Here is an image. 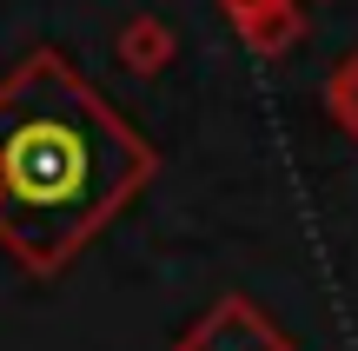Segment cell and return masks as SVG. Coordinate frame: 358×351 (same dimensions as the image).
<instances>
[{
    "label": "cell",
    "instance_id": "cell-1",
    "mask_svg": "<svg viewBox=\"0 0 358 351\" xmlns=\"http://www.w3.org/2000/svg\"><path fill=\"white\" fill-rule=\"evenodd\" d=\"M153 172V140L60 47H34L0 80V246L27 272H66Z\"/></svg>",
    "mask_w": 358,
    "mask_h": 351
},
{
    "label": "cell",
    "instance_id": "cell-2",
    "mask_svg": "<svg viewBox=\"0 0 358 351\" xmlns=\"http://www.w3.org/2000/svg\"><path fill=\"white\" fill-rule=\"evenodd\" d=\"M173 351H292V338H285L245 292H226L219 305H206V312L179 331Z\"/></svg>",
    "mask_w": 358,
    "mask_h": 351
},
{
    "label": "cell",
    "instance_id": "cell-3",
    "mask_svg": "<svg viewBox=\"0 0 358 351\" xmlns=\"http://www.w3.org/2000/svg\"><path fill=\"white\" fill-rule=\"evenodd\" d=\"M173 53H179V40H173V27L159 20V13H133V20L120 27V40H113V60L127 66V73H140V80L166 73Z\"/></svg>",
    "mask_w": 358,
    "mask_h": 351
},
{
    "label": "cell",
    "instance_id": "cell-4",
    "mask_svg": "<svg viewBox=\"0 0 358 351\" xmlns=\"http://www.w3.org/2000/svg\"><path fill=\"white\" fill-rule=\"evenodd\" d=\"M299 33H306V0H272V7H259V13L239 20V40L259 60H279L285 47H299Z\"/></svg>",
    "mask_w": 358,
    "mask_h": 351
},
{
    "label": "cell",
    "instance_id": "cell-5",
    "mask_svg": "<svg viewBox=\"0 0 358 351\" xmlns=\"http://www.w3.org/2000/svg\"><path fill=\"white\" fill-rule=\"evenodd\" d=\"M325 113H332L338 126L358 140V47L332 66V80H325Z\"/></svg>",
    "mask_w": 358,
    "mask_h": 351
},
{
    "label": "cell",
    "instance_id": "cell-6",
    "mask_svg": "<svg viewBox=\"0 0 358 351\" xmlns=\"http://www.w3.org/2000/svg\"><path fill=\"white\" fill-rule=\"evenodd\" d=\"M219 7H226L232 20H245V13H259V7H272V0H219Z\"/></svg>",
    "mask_w": 358,
    "mask_h": 351
}]
</instances>
